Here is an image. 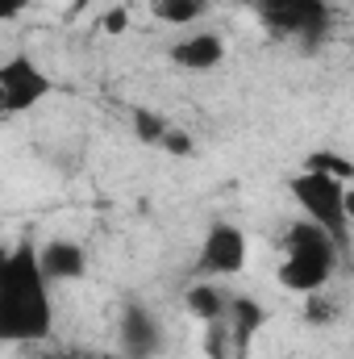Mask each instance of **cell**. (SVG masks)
Segmentation results:
<instances>
[{"mask_svg":"<svg viewBox=\"0 0 354 359\" xmlns=\"http://www.w3.org/2000/svg\"><path fill=\"white\" fill-rule=\"evenodd\" d=\"M55 334L50 280L38 268V243L0 251V347H42Z\"/></svg>","mask_w":354,"mask_h":359,"instance_id":"cell-1","label":"cell"},{"mask_svg":"<svg viewBox=\"0 0 354 359\" xmlns=\"http://www.w3.org/2000/svg\"><path fill=\"white\" fill-rule=\"evenodd\" d=\"M279 251H283V259H279V268H275V280H279L288 292H300V297L330 288V280H334L338 268L346 264V255L338 251V243H334L321 226H313V222H304V217H296V222L283 230Z\"/></svg>","mask_w":354,"mask_h":359,"instance_id":"cell-2","label":"cell"},{"mask_svg":"<svg viewBox=\"0 0 354 359\" xmlns=\"http://www.w3.org/2000/svg\"><path fill=\"white\" fill-rule=\"evenodd\" d=\"M288 196L296 201L300 217L321 226L342 255H351V180H338L321 168H304L288 180Z\"/></svg>","mask_w":354,"mask_h":359,"instance_id":"cell-3","label":"cell"},{"mask_svg":"<svg viewBox=\"0 0 354 359\" xmlns=\"http://www.w3.org/2000/svg\"><path fill=\"white\" fill-rule=\"evenodd\" d=\"M255 13L267 25V34L304 42V46L321 42L330 25V0H255Z\"/></svg>","mask_w":354,"mask_h":359,"instance_id":"cell-4","label":"cell"},{"mask_svg":"<svg viewBox=\"0 0 354 359\" xmlns=\"http://www.w3.org/2000/svg\"><path fill=\"white\" fill-rule=\"evenodd\" d=\"M250 259V238L242 226L234 222H213L200 238V251H196V280H229V276H242Z\"/></svg>","mask_w":354,"mask_h":359,"instance_id":"cell-5","label":"cell"},{"mask_svg":"<svg viewBox=\"0 0 354 359\" xmlns=\"http://www.w3.org/2000/svg\"><path fill=\"white\" fill-rule=\"evenodd\" d=\"M55 92V80L42 72V63L25 50L0 59V117H17L38 109Z\"/></svg>","mask_w":354,"mask_h":359,"instance_id":"cell-6","label":"cell"},{"mask_svg":"<svg viewBox=\"0 0 354 359\" xmlns=\"http://www.w3.org/2000/svg\"><path fill=\"white\" fill-rule=\"evenodd\" d=\"M167 347V330L163 322L146 309V305H125L117 318V359H155Z\"/></svg>","mask_w":354,"mask_h":359,"instance_id":"cell-7","label":"cell"},{"mask_svg":"<svg viewBox=\"0 0 354 359\" xmlns=\"http://www.w3.org/2000/svg\"><path fill=\"white\" fill-rule=\"evenodd\" d=\"M167 59L179 72H213L225 63V38L204 25L179 29V38H171V46H167Z\"/></svg>","mask_w":354,"mask_h":359,"instance_id":"cell-8","label":"cell"},{"mask_svg":"<svg viewBox=\"0 0 354 359\" xmlns=\"http://www.w3.org/2000/svg\"><path fill=\"white\" fill-rule=\"evenodd\" d=\"M38 268L50 280V288L55 284H76V280L88 276V251L71 238H50V243L38 247Z\"/></svg>","mask_w":354,"mask_h":359,"instance_id":"cell-9","label":"cell"},{"mask_svg":"<svg viewBox=\"0 0 354 359\" xmlns=\"http://www.w3.org/2000/svg\"><path fill=\"white\" fill-rule=\"evenodd\" d=\"M134 134H138V142L159 147V151H167V155H192V138L179 130L167 113L134 109Z\"/></svg>","mask_w":354,"mask_h":359,"instance_id":"cell-10","label":"cell"},{"mask_svg":"<svg viewBox=\"0 0 354 359\" xmlns=\"http://www.w3.org/2000/svg\"><path fill=\"white\" fill-rule=\"evenodd\" d=\"M229 297H234V292H225L221 280H192L187 292H183V305H187V313H192L196 322L213 326V322H225Z\"/></svg>","mask_w":354,"mask_h":359,"instance_id":"cell-11","label":"cell"},{"mask_svg":"<svg viewBox=\"0 0 354 359\" xmlns=\"http://www.w3.org/2000/svg\"><path fill=\"white\" fill-rule=\"evenodd\" d=\"M213 0H150V17L171 25V29H192L208 17Z\"/></svg>","mask_w":354,"mask_h":359,"instance_id":"cell-12","label":"cell"},{"mask_svg":"<svg viewBox=\"0 0 354 359\" xmlns=\"http://www.w3.org/2000/svg\"><path fill=\"white\" fill-rule=\"evenodd\" d=\"M267 322V309L250 297H229V313H225V330L234 334V343H250V334Z\"/></svg>","mask_w":354,"mask_h":359,"instance_id":"cell-13","label":"cell"},{"mask_svg":"<svg viewBox=\"0 0 354 359\" xmlns=\"http://www.w3.org/2000/svg\"><path fill=\"white\" fill-rule=\"evenodd\" d=\"M304 168H321V172H330V176H338V180H351V176H354L351 159H342V155H334V151L309 155V163H304Z\"/></svg>","mask_w":354,"mask_h":359,"instance_id":"cell-14","label":"cell"},{"mask_svg":"<svg viewBox=\"0 0 354 359\" xmlns=\"http://www.w3.org/2000/svg\"><path fill=\"white\" fill-rule=\"evenodd\" d=\"M25 8H29V0H0V25L17 21V17H21Z\"/></svg>","mask_w":354,"mask_h":359,"instance_id":"cell-15","label":"cell"},{"mask_svg":"<svg viewBox=\"0 0 354 359\" xmlns=\"http://www.w3.org/2000/svg\"><path fill=\"white\" fill-rule=\"evenodd\" d=\"M29 359H92V355H80V351H63V347H46V343H42V347H38V351H34Z\"/></svg>","mask_w":354,"mask_h":359,"instance_id":"cell-16","label":"cell"},{"mask_svg":"<svg viewBox=\"0 0 354 359\" xmlns=\"http://www.w3.org/2000/svg\"><path fill=\"white\" fill-rule=\"evenodd\" d=\"M125 21H129V17H125V13H121V8H113V17H108V21H104V25H108V29H113V34H117V29H125Z\"/></svg>","mask_w":354,"mask_h":359,"instance_id":"cell-17","label":"cell"}]
</instances>
